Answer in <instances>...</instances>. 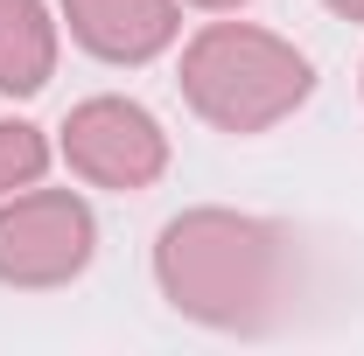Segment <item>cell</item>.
<instances>
[{"label": "cell", "mask_w": 364, "mask_h": 356, "mask_svg": "<svg viewBox=\"0 0 364 356\" xmlns=\"http://www.w3.org/2000/svg\"><path fill=\"white\" fill-rule=\"evenodd\" d=\"M189 7H210V14H238L245 0H189Z\"/></svg>", "instance_id": "cell-9"}, {"label": "cell", "mask_w": 364, "mask_h": 356, "mask_svg": "<svg viewBox=\"0 0 364 356\" xmlns=\"http://www.w3.org/2000/svg\"><path fill=\"white\" fill-rule=\"evenodd\" d=\"M56 77V14L43 0H0V91L36 98Z\"/></svg>", "instance_id": "cell-6"}, {"label": "cell", "mask_w": 364, "mask_h": 356, "mask_svg": "<svg viewBox=\"0 0 364 356\" xmlns=\"http://www.w3.org/2000/svg\"><path fill=\"white\" fill-rule=\"evenodd\" d=\"M56 14L98 63H154L182 35V0H56Z\"/></svg>", "instance_id": "cell-5"}, {"label": "cell", "mask_w": 364, "mask_h": 356, "mask_svg": "<svg viewBox=\"0 0 364 356\" xmlns=\"http://www.w3.org/2000/svg\"><path fill=\"white\" fill-rule=\"evenodd\" d=\"M182 98L218 133H273L316 98V63L259 21H203L182 43Z\"/></svg>", "instance_id": "cell-2"}, {"label": "cell", "mask_w": 364, "mask_h": 356, "mask_svg": "<svg viewBox=\"0 0 364 356\" xmlns=\"http://www.w3.org/2000/svg\"><path fill=\"white\" fill-rule=\"evenodd\" d=\"M329 14H343V21H364V0H322Z\"/></svg>", "instance_id": "cell-8"}, {"label": "cell", "mask_w": 364, "mask_h": 356, "mask_svg": "<svg viewBox=\"0 0 364 356\" xmlns=\"http://www.w3.org/2000/svg\"><path fill=\"white\" fill-rule=\"evenodd\" d=\"M161 301L225 335H267L294 314L301 238L245 210H182L154 238Z\"/></svg>", "instance_id": "cell-1"}, {"label": "cell", "mask_w": 364, "mask_h": 356, "mask_svg": "<svg viewBox=\"0 0 364 356\" xmlns=\"http://www.w3.org/2000/svg\"><path fill=\"white\" fill-rule=\"evenodd\" d=\"M98 259V217L77 189H14L0 196V287L49 294Z\"/></svg>", "instance_id": "cell-3"}, {"label": "cell", "mask_w": 364, "mask_h": 356, "mask_svg": "<svg viewBox=\"0 0 364 356\" xmlns=\"http://www.w3.org/2000/svg\"><path fill=\"white\" fill-rule=\"evenodd\" d=\"M49 147L43 126H28V119H0V196H14V189H36L49 175Z\"/></svg>", "instance_id": "cell-7"}, {"label": "cell", "mask_w": 364, "mask_h": 356, "mask_svg": "<svg viewBox=\"0 0 364 356\" xmlns=\"http://www.w3.org/2000/svg\"><path fill=\"white\" fill-rule=\"evenodd\" d=\"M63 161L91 189L134 196V189H154L168 175V133H161V119L140 98H112L105 91V98L70 105V119H63Z\"/></svg>", "instance_id": "cell-4"}]
</instances>
